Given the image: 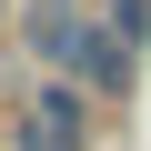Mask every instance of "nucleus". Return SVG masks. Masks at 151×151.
<instances>
[{
    "label": "nucleus",
    "instance_id": "1",
    "mask_svg": "<svg viewBox=\"0 0 151 151\" xmlns=\"http://www.w3.org/2000/svg\"><path fill=\"white\" fill-rule=\"evenodd\" d=\"M20 40H30L40 70L81 81L91 101H121V91H131V40H111L101 10H81V0H40V10L20 20Z\"/></svg>",
    "mask_w": 151,
    "mask_h": 151
},
{
    "label": "nucleus",
    "instance_id": "2",
    "mask_svg": "<svg viewBox=\"0 0 151 151\" xmlns=\"http://www.w3.org/2000/svg\"><path fill=\"white\" fill-rule=\"evenodd\" d=\"M91 131H70V121H50V111H30L20 101V121H10V151H81Z\"/></svg>",
    "mask_w": 151,
    "mask_h": 151
},
{
    "label": "nucleus",
    "instance_id": "3",
    "mask_svg": "<svg viewBox=\"0 0 151 151\" xmlns=\"http://www.w3.org/2000/svg\"><path fill=\"white\" fill-rule=\"evenodd\" d=\"M101 30H111V40H141V30H151V0H101Z\"/></svg>",
    "mask_w": 151,
    "mask_h": 151
},
{
    "label": "nucleus",
    "instance_id": "4",
    "mask_svg": "<svg viewBox=\"0 0 151 151\" xmlns=\"http://www.w3.org/2000/svg\"><path fill=\"white\" fill-rule=\"evenodd\" d=\"M0 20H10V0H0Z\"/></svg>",
    "mask_w": 151,
    "mask_h": 151
}]
</instances>
